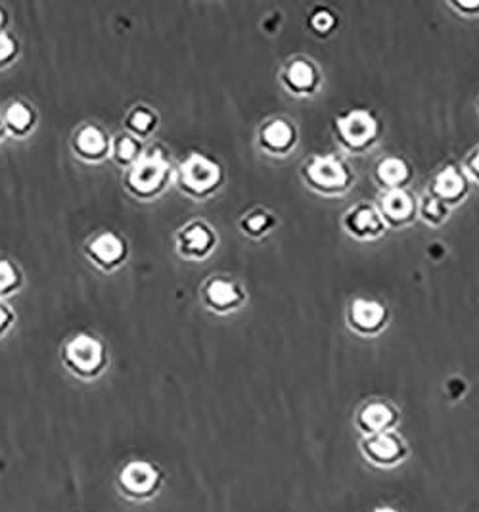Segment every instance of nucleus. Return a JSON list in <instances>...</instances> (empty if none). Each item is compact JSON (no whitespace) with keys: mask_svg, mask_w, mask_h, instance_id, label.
<instances>
[{"mask_svg":"<svg viewBox=\"0 0 479 512\" xmlns=\"http://www.w3.org/2000/svg\"><path fill=\"white\" fill-rule=\"evenodd\" d=\"M163 484L160 468L146 461H133L123 466L117 476V488L133 501H146L156 497Z\"/></svg>","mask_w":479,"mask_h":512,"instance_id":"obj_1","label":"nucleus"},{"mask_svg":"<svg viewBox=\"0 0 479 512\" xmlns=\"http://www.w3.org/2000/svg\"><path fill=\"white\" fill-rule=\"evenodd\" d=\"M361 451L366 461L378 468H395L409 457L407 443L395 432L365 436L361 442Z\"/></svg>","mask_w":479,"mask_h":512,"instance_id":"obj_2","label":"nucleus"},{"mask_svg":"<svg viewBox=\"0 0 479 512\" xmlns=\"http://www.w3.org/2000/svg\"><path fill=\"white\" fill-rule=\"evenodd\" d=\"M395 422H397L395 411L389 407L388 403H382V401L368 403L357 417V424L365 432V436L393 432Z\"/></svg>","mask_w":479,"mask_h":512,"instance_id":"obj_3","label":"nucleus"},{"mask_svg":"<svg viewBox=\"0 0 479 512\" xmlns=\"http://www.w3.org/2000/svg\"><path fill=\"white\" fill-rule=\"evenodd\" d=\"M307 175L311 179L313 185L317 187L328 188H343L347 183V171L342 163L330 156L326 158H315L313 163L307 167Z\"/></svg>","mask_w":479,"mask_h":512,"instance_id":"obj_4","label":"nucleus"},{"mask_svg":"<svg viewBox=\"0 0 479 512\" xmlns=\"http://www.w3.org/2000/svg\"><path fill=\"white\" fill-rule=\"evenodd\" d=\"M68 357L73 367L83 373H92L102 361V348L91 336H77L68 346Z\"/></svg>","mask_w":479,"mask_h":512,"instance_id":"obj_5","label":"nucleus"},{"mask_svg":"<svg viewBox=\"0 0 479 512\" xmlns=\"http://www.w3.org/2000/svg\"><path fill=\"white\" fill-rule=\"evenodd\" d=\"M343 140L351 146H361L374 137L376 121L366 112H353L338 121Z\"/></svg>","mask_w":479,"mask_h":512,"instance_id":"obj_6","label":"nucleus"},{"mask_svg":"<svg viewBox=\"0 0 479 512\" xmlns=\"http://www.w3.org/2000/svg\"><path fill=\"white\" fill-rule=\"evenodd\" d=\"M183 175L188 187H192L194 190H207L217 183L219 167L215 163L209 162L204 156L196 154L184 163Z\"/></svg>","mask_w":479,"mask_h":512,"instance_id":"obj_7","label":"nucleus"},{"mask_svg":"<svg viewBox=\"0 0 479 512\" xmlns=\"http://www.w3.org/2000/svg\"><path fill=\"white\" fill-rule=\"evenodd\" d=\"M163 162L160 158H144L142 162H138L133 169V175H131V181L138 190H152V188L158 187L163 179Z\"/></svg>","mask_w":479,"mask_h":512,"instance_id":"obj_8","label":"nucleus"},{"mask_svg":"<svg viewBox=\"0 0 479 512\" xmlns=\"http://www.w3.org/2000/svg\"><path fill=\"white\" fill-rule=\"evenodd\" d=\"M384 315H386V311L380 303L368 302V300H357L351 309L353 323L363 330L378 328L384 321Z\"/></svg>","mask_w":479,"mask_h":512,"instance_id":"obj_9","label":"nucleus"},{"mask_svg":"<svg viewBox=\"0 0 479 512\" xmlns=\"http://www.w3.org/2000/svg\"><path fill=\"white\" fill-rule=\"evenodd\" d=\"M382 208L389 219L393 221H405L412 213L411 196L405 190H391L382 200Z\"/></svg>","mask_w":479,"mask_h":512,"instance_id":"obj_10","label":"nucleus"},{"mask_svg":"<svg viewBox=\"0 0 479 512\" xmlns=\"http://www.w3.org/2000/svg\"><path fill=\"white\" fill-rule=\"evenodd\" d=\"M349 227L351 231H355L361 236H368V234H378L382 231V219L376 211L372 208H359L353 211L349 217Z\"/></svg>","mask_w":479,"mask_h":512,"instance_id":"obj_11","label":"nucleus"},{"mask_svg":"<svg viewBox=\"0 0 479 512\" xmlns=\"http://www.w3.org/2000/svg\"><path fill=\"white\" fill-rule=\"evenodd\" d=\"M464 190V179L457 173L455 167H447L445 171H441L435 179V192L445 198V200H453L458 194Z\"/></svg>","mask_w":479,"mask_h":512,"instance_id":"obj_12","label":"nucleus"},{"mask_svg":"<svg viewBox=\"0 0 479 512\" xmlns=\"http://www.w3.org/2000/svg\"><path fill=\"white\" fill-rule=\"evenodd\" d=\"M292 129L288 123L284 121H273L265 127L263 131V140L267 146H271L273 150H282L292 142Z\"/></svg>","mask_w":479,"mask_h":512,"instance_id":"obj_13","label":"nucleus"},{"mask_svg":"<svg viewBox=\"0 0 479 512\" xmlns=\"http://www.w3.org/2000/svg\"><path fill=\"white\" fill-rule=\"evenodd\" d=\"M91 250L94 252V256L100 257L102 261H114V259L121 256L123 244L115 234L106 233L98 236L92 242Z\"/></svg>","mask_w":479,"mask_h":512,"instance_id":"obj_14","label":"nucleus"},{"mask_svg":"<svg viewBox=\"0 0 479 512\" xmlns=\"http://www.w3.org/2000/svg\"><path fill=\"white\" fill-rule=\"evenodd\" d=\"M207 296L213 305H219V307H229L232 303L238 300V290L232 282L227 280H215L209 284V290H207Z\"/></svg>","mask_w":479,"mask_h":512,"instance_id":"obj_15","label":"nucleus"},{"mask_svg":"<svg viewBox=\"0 0 479 512\" xmlns=\"http://www.w3.org/2000/svg\"><path fill=\"white\" fill-rule=\"evenodd\" d=\"M315 81V71L307 62H294L288 70V83L296 91H307Z\"/></svg>","mask_w":479,"mask_h":512,"instance_id":"obj_16","label":"nucleus"},{"mask_svg":"<svg viewBox=\"0 0 479 512\" xmlns=\"http://www.w3.org/2000/svg\"><path fill=\"white\" fill-rule=\"evenodd\" d=\"M378 175L388 185H399L407 177V165L397 158H389L386 162L380 163Z\"/></svg>","mask_w":479,"mask_h":512,"instance_id":"obj_17","label":"nucleus"},{"mask_svg":"<svg viewBox=\"0 0 479 512\" xmlns=\"http://www.w3.org/2000/svg\"><path fill=\"white\" fill-rule=\"evenodd\" d=\"M77 144H79V148H81L83 152H87V154H98V152L104 150L106 140H104V135H102L96 127H87V129L81 131V135H79V139H77Z\"/></svg>","mask_w":479,"mask_h":512,"instance_id":"obj_18","label":"nucleus"},{"mask_svg":"<svg viewBox=\"0 0 479 512\" xmlns=\"http://www.w3.org/2000/svg\"><path fill=\"white\" fill-rule=\"evenodd\" d=\"M184 240L188 244L190 250L194 252H206L209 248V242H211V234L207 233L206 227L202 225H194L190 227L186 234H184Z\"/></svg>","mask_w":479,"mask_h":512,"instance_id":"obj_19","label":"nucleus"},{"mask_svg":"<svg viewBox=\"0 0 479 512\" xmlns=\"http://www.w3.org/2000/svg\"><path fill=\"white\" fill-rule=\"evenodd\" d=\"M29 119H31V114H29V110H27L23 104H12V106H10V110H8V121L12 123V127L23 129V127H27Z\"/></svg>","mask_w":479,"mask_h":512,"instance_id":"obj_20","label":"nucleus"},{"mask_svg":"<svg viewBox=\"0 0 479 512\" xmlns=\"http://www.w3.org/2000/svg\"><path fill=\"white\" fill-rule=\"evenodd\" d=\"M311 24H313V27H315L317 31H328V29L334 25V18H332L330 12L319 10V12L313 16Z\"/></svg>","mask_w":479,"mask_h":512,"instance_id":"obj_21","label":"nucleus"},{"mask_svg":"<svg viewBox=\"0 0 479 512\" xmlns=\"http://www.w3.org/2000/svg\"><path fill=\"white\" fill-rule=\"evenodd\" d=\"M14 280H16V273H14L12 265L6 261H0V290L8 288Z\"/></svg>","mask_w":479,"mask_h":512,"instance_id":"obj_22","label":"nucleus"},{"mask_svg":"<svg viewBox=\"0 0 479 512\" xmlns=\"http://www.w3.org/2000/svg\"><path fill=\"white\" fill-rule=\"evenodd\" d=\"M424 213H426V217H428V219H432V221H439V219L445 215V208L441 206V202H439V200H430V202L426 204V208H424Z\"/></svg>","mask_w":479,"mask_h":512,"instance_id":"obj_23","label":"nucleus"},{"mask_svg":"<svg viewBox=\"0 0 479 512\" xmlns=\"http://www.w3.org/2000/svg\"><path fill=\"white\" fill-rule=\"evenodd\" d=\"M131 123H133V127L138 129V131H144V129H148L150 125H152V116L148 114V112H135L133 117H131Z\"/></svg>","mask_w":479,"mask_h":512,"instance_id":"obj_24","label":"nucleus"},{"mask_svg":"<svg viewBox=\"0 0 479 512\" xmlns=\"http://www.w3.org/2000/svg\"><path fill=\"white\" fill-rule=\"evenodd\" d=\"M117 152H119V158L129 160V158H133V154L137 152V146H135L133 140L123 139L119 142V146H117Z\"/></svg>","mask_w":479,"mask_h":512,"instance_id":"obj_25","label":"nucleus"},{"mask_svg":"<svg viewBox=\"0 0 479 512\" xmlns=\"http://www.w3.org/2000/svg\"><path fill=\"white\" fill-rule=\"evenodd\" d=\"M265 227H267V217L263 213L251 215L250 219H248V229H250L251 233H261Z\"/></svg>","mask_w":479,"mask_h":512,"instance_id":"obj_26","label":"nucleus"},{"mask_svg":"<svg viewBox=\"0 0 479 512\" xmlns=\"http://www.w3.org/2000/svg\"><path fill=\"white\" fill-rule=\"evenodd\" d=\"M12 52H14V43H12V39H10L8 35L0 33V60L8 58Z\"/></svg>","mask_w":479,"mask_h":512,"instance_id":"obj_27","label":"nucleus"},{"mask_svg":"<svg viewBox=\"0 0 479 512\" xmlns=\"http://www.w3.org/2000/svg\"><path fill=\"white\" fill-rule=\"evenodd\" d=\"M472 171L479 177V152L474 156V160H472Z\"/></svg>","mask_w":479,"mask_h":512,"instance_id":"obj_28","label":"nucleus"},{"mask_svg":"<svg viewBox=\"0 0 479 512\" xmlns=\"http://www.w3.org/2000/svg\"><path fill=\"white\" fill-rule=\"evenodd\" d=\"M372 512H401L397 511V509H393V507H388V505H384V507H376Z\"/></svg>","mask_w":479,"mask_h":512,"instance_id":"obj_29","label":"nucleus"},{"mask_svg":"<svg viewBox=\"0 0 479 512\" xmlns=\"http://www.w3.org/2000/svg\"><path fill=\"white\" fill-rule=\"evenodd\" d=\"M6 319H8V315H6V311L0 307V326L6 323Z\"/></svg>","mask_w":479,"mask_h":512,"instance_id":"obj_30","label":"nucleus"},{"mask_svg":"<svg viewBox=\"0 0 479 512\" xmlns=\"http://www.w3.org/2000/svg\"><path fill=\"white\" fill-rule=\"evenodd\" d=\"M0 22H2V12H0Z\"/></svg>","mask_w":479,"mask_h":512,"instance_id":"obj_31","label":"nucleus"}]
</instances>
